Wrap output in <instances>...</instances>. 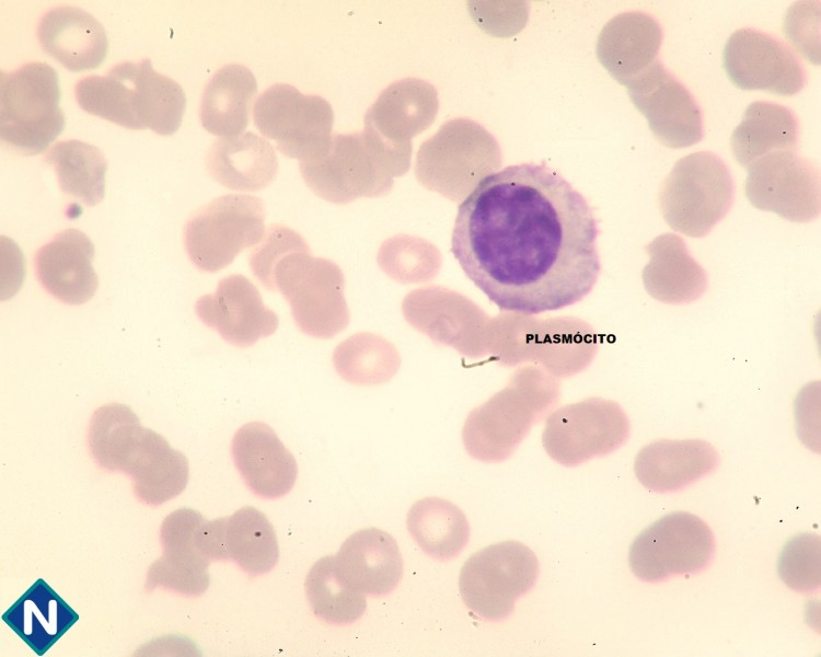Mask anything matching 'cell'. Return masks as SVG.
<instances>
[{"label":"cell","mask_w":821,"mask_h":657,"mask_svg":"<svg viewBox=\"0 0 821 657\" xmlns=\"http://www.w3.org/2000/svg\"><path fill=\"white\" fill-rule=\"evenodd\" d=\"M206 168L227 188L254 192L267 187L278 172L271 143L252 131L216 139L209 147Z\"/></svg>","instance_id":"44dd1931"},{"label":"cell","mask_w":821,"mask_h":657,"mask_svg":"<svg viewBox=\"0 0 821 657\" xmlns=\"http://www.w3.org/2000/svg\"><path fill=\"white\" fill-rule=\"evenodd\" d=\"M310 251L305 240L293 229L274 223L248 256L250 267L258 281L268 290H276L274 270L287 254Z\"/></svg>","instance_id":"e575fe53"},{"label":"cell","mask_w":821,"mask_h":657,"mask_svg":"<svg viewBox=\"0 0 821 657\" xmlns=\"http://www.w3.org/2000/svg\"><path fill=\"white\" fill-rule=\"evenodd\" d=\"M204 520L190 508H180L165 517L160 529L162 555L148 569L147 590L164 587L187 596H199L207 590L210 560L195 542Z\"/></svg>","instance_id":"2e32d148"},{"label":"cell","mask_w":821,"mask_h":657,"mask_svg":"<svg viewBox=\"0 0 821 657\" xmlns=\"http://www.w3.org/2000/svg\"><path fill=\"white\" fill-rule=\"evenodd\" d=\"M716 450L699 440L657 441L643 448L635 459L637 480L649 491L681 489L715 470Z\"/></svg>","instance_id":"7402d4cb"},{"label":"cell","mask_w":821,"mask_h":657,"mask_svg":"<svg viewBox=\"0 0 821 657\" xmlns=\"http://www.w3.org/2000/svg\"><path fill=\"white\" fill-rule=\"evenodd\" d=\"M662 37V28L652 16L627 12L602 32L599 55L611 73L626 84L657 60Z\"/></svg>","instance_id":"cb8c5ba5"},{"label":"cell","mask_w":821,"mask_h":657,"mask_svg":"<svg viewBox=\"0 0 821 657\" xmlns=\"http://www.w3.org/2000/svg\"><path fill=\"white\" fill-rule=\"evenodd\" d=\"M37 37L49 56L76 72L99 67L108 51L104 26L73 5L48 10L38 21Z\"/></svg>","instance_id":"ffe728a7"},{"label":"cell","mask_w":821,"mask_h":657,"mask_svg":"<svg viewBox=\"0 0 821 657\" xmlns=\"http://www.w3.org/2000/svg\"><path fill=\"white\" fill-rule=\"evenodd\" d=\"M626 84L632 102L663 146L680 149L702 139L703 120L696 101L660 60Z\"/></svg>","instance_id":"7c38bea8"},{"label":"cell","mask_w":821,"mask_h":657,"mask_svg":"<svg viewBox=\"0 0 821 657\" xmlns=\"http://www.w3.org/2000/svg\"><path fill=\"white\" fill-rule=\"evenodd\" d=\"M539 573L537 557L529 546L502 541L465 561L459 590L471 612L486 621H500L513 611L518 598L533 589Z\"/></svg>","instance_id":"ba28073f"},{"label":"cell","mask_w":821,"mask_h":657,"mask_svg":"<svg viewBox=\"0 0 821 657\" xmlns=\"http://www.w3.org/2000/svg\"><path fill=\"white\" fill-rule=\"evenodd\" d=\"M1 618L36 655L43 656L79 614L44 579H37Z\"/></svg>","instance_id":"603a6c76"},{"label":"cell","mask_w":821,"mask_h":657,"mask_svg":"<svg viewBox=\"0 0 821 657\" xmlns=\"http://www.w3.org/2000/svg\"><path fill=\"white\" fill-rule=\"evenodd\" d=\"M223 543L227 560L244 572L258 576L271 570L279 558L275 530L258 509L245 506L223 517Z\"/></svg>","instance_id":"83f0119b"},{"label":"cell","mask_w":821,"mask_h":657,"mask_svg":"<svg viewBox=\"0 0 821 657\" xmlns=\"http://www.w3.org/2000/svg\"><path fill=\"white\" fill-rule=\"evenodd\" d=\"M407 530L429 556L448 561L466 545L470 526L464 512L453 503L436 497L417 500L407 512Z\"/></svg>","instance_id":"4316f807"},{"label":"cell","mask_w":821,"mask_h":657,"mask_svg":"<svg viewBox=\"0 0 821 657\" xmlns=\"http://www.w3.org/2000/svg\"><path fill=\"white\" fill-rule=\"evenodd\" d=\"M425 85L415 80L397 82L384 90L365 115V129L384 140L398 134H414L425 126Z\"/></svg>","instance_id":"1f68e13d"},{"label":"cell","mask_w":821,"mask_h":657,"mask_svg":"<svg viewBox=\"0 0 821 657\" xmlns=\"http://www.w3.org/2000/svg\"><path fill=\"white\" fill-rule=\"evenodd\" d=\"M722 66L730 81L742 90H766L793 95L805 84L803 68L780 39L744 27L733 32L722 51Z\"/></svg>","instance_id":"4fadbf2b"},{"label":"cell","mask_w":821,"mask_h":657,"mask_svg":"<svg viewBox=\"0 0 821 657\" xmlns=\"http://www.w3.org/2000/svg\"><path fill=\"white\" fill-rule=\"evenodd\" d=\"M44 161L54 169L66 194L89 206L103 199L107 161L97 147L77 139L62 140L45 153Z\"/></svg>","instance_id":"f1b7e54d"},{"label":"cell","mask_w":821,"mask_h":657,"mask_svg":"<svg viewBox=\"0 0 821 657\" xmlns=\"http://www.w3.org/2000/svg\"><path fill=\"white\" fill-rule=\"evenodd\" d=\"M88 445L95 461L111 471L127 473L135 495L148 505H161L180 495L188 481V461L169 441L144 427L131 408L112 402L91 416Z\"/></svg>","instance_id":"7a4b0ae2"},{"label":"cell","mask_w":821,"mask_h":657,"mask_svg":"<svg viewBox=\"0 0 821 657\" xmlns=\"http://www.w3.org/2000/svg\"><path fill=\"white\" fill-rule=\"evenodd\" d=\"M627 435L626 420L614 417L569 422L551 429L544 438L548 454L565 466L578 465L594 456L613 451Z\"/></svg>","instance_id":"f546056e"},{"label":"cell","mask_w":821,"mask_h":657,"mask_svg":"<svg viewBox=\"0 0 821 657\" xmlns=\"http://www.w3.org/2000/svg\"><path fill=\"white\" fill-rule=\"evenodd\" d=\"M714 551L708 525L696 515L677 511L654 521L634 539L628 564L637 578L656 583L702 570Z\"/></svg>","instance_id":"9c48e42d"},{"label":"cell","mask_w":821,"mask_h":657,"mask_svg":"<svg viewBox=\"0 0 821 657\" xmlns=\"http://www.w3.org/2000/svg\"><path fill=\"white\" fill-rule=\"evenodd\" d=\"M93 256L90 238L78 229H66L36 251L35 274L42 287L59 301L83 304L95 295L99 286Z\"/></svg>","instance_id":"e0dca14e"},{"label":"cell","mask_w":821,"mask_h":657,"mask_svg":"<svg viewBox=\"0 0 821 657\" xmlns=\"http://www.w3.org/2000/svg\"><path fill=\"white\" fill-rule=\"evenodd\" d=\"M113 68L122 81L128 128L173 135L181 126L186 107L183 88L174 79L157 72L147 58L124 61Z\"/></svg>","instance_id":"9a60e30c"},{"label":"cell","mask_w":821,"mask_h":657,"mask_svg":"<svg viewBox=\"0 0 821 657\" xmlns=\"http://www.w3.org/2000/svg\"><path fill=\"white\" fill-rule=\"evenodd\" d=\"M407 149H396L374 134L362 131L331 135L312 157L300 161L301 176L319 197L345 205L359 197L388 192V172L403 171Z\"/></svg>","instance_id":"3957f363"},{"label":"cell","mask_w":821,"mask_h":657,"mask_svg":"<svg viewBox=\"0 0 821 657\" xmlns=\"http://www.w3.org/2000/svg\"><path fill=\"white\" fill-rule=\"evenodd\" d=\"M733 181L715 153H690L674 164L659 191L664 219L675 230L703 235L729 210Z\"/></svg>","instance_id":"8992f818"},{"label":"cell","mask_w":821,"mask_h":657,"mask_svg":"<svg viewBox=\"0 0 821 657\" xmlns=\"http://www.w3.org/2000/svg\"><path fill=\"white\" fill-rule=\"evenodd\" d=\"M253 118L258 131L273 140L278 151L302 161L329 139L334 112L320 95L303 94L288 83H276L257 97Z\"/></svg>","instance_id":"30bf717a"},{"label":"cell","mask_w":821,"mask_h":657,"mask_svg":"<svg viewBox=\"0 0 821 657\" xmlns=\"http://www.w3.org/2000/svg\"><path fill=\"white\" fill-rule=\"evenodd\" d=\"M782 580L791 589L805 592L820 586V539L802 533L784 546L777 565Z\"/></svg>","instance_id":"836d02e7"},{"label":"cell","mask_w":821,"mask_h":657,"mask_svg":"<svg viewBox=\"0 0 821 657\" xmlns=\"http://www.w3.org/2000/svg\"><path fill=\"white\" fill-rule=\"evenodd\" d=\"M257 82L240 64L221 67L206 84L199 106L203 127L216 136H235L248 126Z\"/></svg>","instance_id":"d4e9b609"},{"label":"cell","mask_w":821,"mask_h":657,"mask_svg":"<svg viewBox=\"0 0 821 657\" xmlns=\"http://www.w3.org/2000/svg\"><path fill=\"white\" fill-rule=\"evenodd\" d=\"M195 312L204 324L240 348L274 334L279 323L257 287L239 274L222 278L213 293L201 296L195 303Z\"/></svg>","instance_id":"5bb4252c"},{"label":"cell","mask_w":821,"mask_h":657,"mask_svg":"<svg viewBox=\"0 0 821 657\" xmlns=\"http://www.w3.org/2000/svg\"><path fill=\"white\" fill-rule=\"evenodd\" d=\"M745 195L763 210L797 221L814 217L820 206V173L790 150L770 152L748 165Z\"/></svg>","instance_id":"8fae6325"},{"label":"cell","mask_w":821,"mask_h":657,"mask_svg":"<svg viewBox=\"0 0 821 657\" xmlns=\"http://www.w3.org/2000/svg\"><path fill=\"white\" fill-rule=\"evenodd\" d=\"M274 280L305 335L331 338L348 325L345 278L335 262L312 256L310 251L292 252L277 263Z\"/></svg>","instance_id":"5b68a950"},{"label":"cell","mask_w":821,"mask_h":657,"mask_svg":"<svg viewBox=\"0 0 821 657\" xmlns=\"http://www.w3.org/2000/svg\"><path fill=\"white\" fill-rule=\"evenodd\" d=\"M338 376L357 385H374L385 381L393 371L391 346L371 333H356L339 343L333 353Z\"/></svg>","instance_id":"d6a6232c"},{"label":"cell","mask_w":821,"mask_h":657,"mask_svg":"<svg viewBox=\"0 0 821 657\" xmlns=\"http://www.w3.org/2000/svg\"><path fill=\"white\" fill-rule=\"evenodd\" d=\"M304 589L314 615L327 623L350 624L365 613L366 595L343 581L332 555L314 563L305 577Z\"/></svg>","instance_id":"4dcf8cb0"},{"label":"cell","mask_w":821,"mask_h":657,"mask_svg":"<svg viewBox=\"0 0 821 657\" xmlns=\"http://www.w3.org/2000/svg\"><path fill=\"white\" fill-rule=\"evenodd\" d=\"M234 464L250 489L264 498H278L293 487L298 465L270 426L251 422L233 436Z\"/></svg>","instance_id":"ac0fdd59"},{"label":"cell","mask_w":821,"mask_h":657,"mask_svg":"<svg viewBox=\"0 0 821 657\" xmlns=\"http://www.w3.org/2000/svg\"><path fill=\"white\" fill-rule=\"evenodd\" d=\"M57 71L32 61L0 76V136L10 150L33 155L43 152L62 131Z\"/></svg>","instance_id":"277c9868"},{"label":"cell","mask_w":821,"mask_h":657,"mask_svg":"<svg viewBox=\"0 0 821 657\" xmlns=\"http://www.w3.org/2000/svg\"><path fill=\"white\" fill-rule=\"evenodd\" d=\"M798 141V122L793 111L780 104L756 101L743 113L733 129L730 148L742 166L776 151H794Z\"/></svg>","instance_id":"484cf974"},{"label":"cell","mask_w":821,"mask_h":657,"mask_svg":"<svg viewBox=\"0 0 821 657\" xmlns=\"http://www.w3.org/2000/svg\"><path fill=\"white\" fill-rule=\"evenodd\" d=\"M598 222L546 163L483 176L458 206L451 253L500 311L533 315L582 300L600 274Z\"/></svg>","instance_id":"6da1fadb"},{"label":"cell","mask_w":821,"mask_h":657,"mask_svg":"<svg viewBox=\"0 0 821 657\" xmlns=\"http://www.w3.org/2000/svg\"><path fill=\"white\" fill-rule=\"evenodd\" d=\"M265 205L253 195L217 197L194 211L184 227L190 262L208 273L230 265L240 252L255 246L265 234Z\"/></svg>","instance_id":"52a82bcc"},{"label":"cell","mask_w":821,"mask_h":657,"mask_svg":"<svg viewBox=\"0 0 821 657\" xmlns=\"http://www.w3.org/2000/svg\"><path fill=\"white\" fill-rule=\"evenodd\" d=\"M334 561L343 581L363 595H388L403 577V558L396 541L378 528L352 533Z\"/></svg>","instance_id":"d6986e66"}]
</instances>
